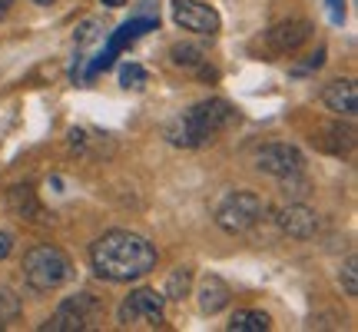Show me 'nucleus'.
<instances>
[{
    "mask_svg": "<svg viewBox=\"0 0 358 332\" xmlns=\"http://www.w3.org/2000/svg\"><path fill=\"white\" fill-rule=\"evenodd\" d=\"M173 20H176L182 30H189V34H203V37H213L219 34V13L203 4V0H173Z\"/></svg>",
    "mask_w": 358,
    "mask_h": 332,
    "instance_id": "8",
    "label": "nucleus"
},
{
    "mask_svg": "<svg viewBox=\"0 0 358 332\" xmlns=\"http://www.w3.org/2000/svg\"><path fill=\"white\" fill-rule=\"evenodd\" d=\"M146 77H150V74H146L140 64H123L120 67V83H123V87H143Z\"/></svg>",
    "mask_w": 358,
    "mask_h": 332,
    "instance_id": "20",
    "label": "nucleus"
},
{
    "mask_svg": "<svg viewBox=\"0 0 358 332\" xmlns=\"http://www.w3.org/2000/svg\"><path fill=\"white\" fill-rule=\"evenodd\" d=\"M10 7H13V0H0V17H3L7 11H10Z\"/></svg>",
    "mask_w": 358,
    "mask_h": 332,
    "instance_id": "24",
    "label": "nucleus"
},
{
    "mask_svg": "<svg viewBox=\"0 0 358 332\" xmlns=\"http://www.w3.org/2000/svg\"><path fill=\"white\" fill-rule=\"evenodd\" d=\"M256 170L275 179H285L295 173H306V156L292 143H268L256 153Z\"/></svg>",
    "mask_w": 358,
    "mask_h": 332,
    "instance_id": "7",
    "label": "nucleus"
},
{
    "mask_svg": "<svg viewBox=\"0 0 358 332\" xmlns=\"http://www.w3.org/2000/svg\"><path fill=\"white\" fill-rule=\"evenodd\" d=\"M262 216H266V203H262V196H256V193H249V190L229 193L216 206V226L232 233V236L256 230L259 223H262Z\"/></svg>",
    "mask_w": 358,
    "mask_h": 332,
    "instance_id": "4",
    "label": "nucleus"
},
{
    "mask_svg": "<svg viewBox=\"0 0 358 332\" xmlns=\"http://www.w3.org/2000/svg\"><path fill=\"white\" fill-rule=\"evenodd\" d=\"M275 226L285 236H292V240H312L319 233V213L312 206H306L302 200H292L289 206H282L275 213Z\"/></svg>",
    "mask_w": 358,
    "mask_h": 332,
    "instance_id": "9",
    "label": "nucleus"
},
{
    "mask_svg": "<svg viewBox=\"0 0 358 332\" xmlns=\"http://www.w3.org/2000/svg\"><path fill=\"white\" fill-rule=\"evenodd\" d=\"M103 4H106V7H123L127 0H103Z\"/></svg>",
    "mask_w": 358,
    "mask_h": 332,
    "instance_id": "25",
    "label": "nucleus"
},
{
    "mask_svg": "<svg viewBox=\"0 0 358 332\" xmlns=\"http://www.w3.org/2000/svg\"><path fill=\"white\" fill-rule=\"evenodd\" d=\"M338 282H342V289H345L348 299H358V259L355 256H348L342 272H338Z\"/></svg>",
    "mask_w": 358,
    "mask_h": 332,
    "instance_id": "19",
    "label": "nucleus"
},
{
    "mask_svg": "<svg viewBox=\"0 0 358 332\" xmlns=\"http://www.w3.org/2000/svg\"><path fill=\"white\" fill-rule=\"evenodd\" d=\"M272 326L262 309H236V316L229 319V332H266Z\"/></svg>",
    "mask_w": 358,
    "mask_h": 332,
    "instance_id": "16",
    "label": "nucleus"
},
{
    "mask_svg": "<svg viewBox=\"0 0 358 332\" xmlns=\"http://www.w3.org/2000/svg\"><path fill=\"white\" fill-rule=\"evenodd\" d=\"M116 322L120 326H163L166 322V296L156 293V289H136L129 293L123 303H120V312H116Z\"/></svg>",
    "mask_w": 358,
    "mask_h": 332,
    "instance_id": "6",
    "label": "nucleus"
},
{
    "mask_svg": "<svg viewBox=\"0 0 358 332\" xmlns=\"http://www.w3.org/2000/svg\"><path fill=\"white\" fill-rule=\"evenodd\" d=\"M7 209L24 223H47V209L37 200L34 186H10L7 190Z\"/></svg>",
    "mask_w": 358,
    "mask_h": 332,
    "instance_id": "13",
    "label": "nucleus"
},
{
    "mask_svg": "<svg viewBox=\"0 0 358 332\" xmlns=\"http://www.w3.org/2000/svg\"><path fill=\"white\" fill-rule=\"evenodd\" d=\"M319 133H322V137H312V140L319 143L325 153L342 156V153H352V146H355V130H352V127H342V123H329V127H322Z\"/></svg>",
    "mask_w": 358,
    "mask_h": 332,
    "instance_id": "15",
    "label": "nucleus"
},
{
    "mask_svg": "<svg viewBox=\"0 0 358 332\" xmlns=\"http://www.w3.org/2000/svg\"><path fill=\"white\" fill-rule=\"evenodd\" d=\"M10 253H13V236L0 230V259H7Z\"/></svg>",
    "mask_w": 358,
    "mask_h": 332,
    "instance_id": "23",
    "label": "nucleus"
},
{
    "mask_svg": "<svg viewBox=\"0 0 358 332\" xmlns=\"http://www.w3.org/2000/svg\"><path fill=\"white\" fill-rule=\"evenodd\" d=\"M196 299H199V309H203L206 316H216L222 309L232 303V289L226 279H219V276H203L199 279V289H196Z\"/></svg>",
    "mask_w": 358,
    "mask_h": 332,
    "instance_id": "14",
    "label": "nucleus"
},
{
    "mask_svg": "<svg viewBox=\"0 0 358 332\" xmlns=\"http://www.w3.org/2000/svg\"><path fill=\"white\" fill-rule=\"evenodd\" d=\"M73 279V263L60 246H34L24 256V282L34 293H53Z\"/></svg>",
    "mask_w": 358,
    "mask_h": 332,
    "instance_id": "3",
    "label": "nucleus"
},
{
    "mask_svg": "<svg viewBox=\"0 0 358 332\" xmlns=\"http://www.w3.org/2000/svg\"><path fill=\"white\" fill-rule=\"evenodd\" d=\"M0 329H3V322H0Z\"/></svg>",
    "mask_w": 358,
    "mask_h": 332,
    "instance_id": "27",
    "label": "nucleus"
},
{
    "mask_svg": "<svg viewBox=\"0 0 358 332\" xmlns=\"http://www.w3.org/2000/svg\"><path fill=\"white\" fill-rule=\"evenodd\" d=\"M192 293V269L189 266H179L173 276L166 279V289H163V296L166 299H173V303H182L186 296Z\"/></svg>",
    "mask_w": 358,
    "mask_h": 332,
    "instance_id": "17",
    "label": "nucleus"
},
{
    "mask_svg": "<svg viewBox=\"0 0 358 332\" xmlns=\"http://www.w3.org/2000/svg\"><path fill=\"white\" fill-rule=\"evenodd\" d=\"M34 4H40V7H47V4H53V0H34Z\"/></svg>",
    "mask_w": 358,
    "mask_h": 332,
    "instance_id": "26",
    "label": "nucleus"
},
{
    "mask_svg": "<svg viewBox=\"0 0 358 332\" xmlns=\"http://www.w3.org/2000/svg\"><path fill=\"white\" fill-rule=\"evenodd\" d=\"M325 57H329V50H325V47H319V50L312 53V57H308L306 64H295V67H292V74H295V77H306V74H315V70H322V67H325Z\"/></svg>",
    "mask_w": 358,
    "mask_h": 332,
    "instance_id": "21",
    "label": "nucleus"
},
{
    "mask_svg": "<svg viewBox=\"0 0 358 332\" xmlns=\"http://www.w3.org/2000/svg\"><path fill=\"white\" fill-rule=\"evenodd\" d=\"M156 246L133 230H110L90 246V269L106 282H136L156 269Z\"/></svg>",
    "mask_w": 358,
    "mask_h": 332,
    "instance_id": "1",
    "label": "nucleus"
},
{
    "mask_svg": "<svg viewBox=\"0 0 358 332\" xmlns=\"http://www.w3.org/2000/svg\"><path fill=\"white\" fill-rule=\"evenodd\" d=\"M100 316H103L100 299L93 293H77V296H70V299H64L57 306V312L40 329L43 332H87V329H96Z\"/></svg>",
    "mask_w": 358,
    "mask_h": 332,
    "instance_id": "5",
    "label": "nucleus"
},
{
    "mask_svg": "<svg viewBox=\"0 0 358 332\" xmlns=\"http://www.w3.org/2000/svg\"><path fill=\"white\" fill-rule=\"evenodd\" d=\"M322 103H325V110H332L335 116H352L358 113V87L355 80H332L329 87L322 90Z\"/></svg>",
    "mask_w": 358,
    "mask_h": 332,
    "instance_id": "12",
    "label": "nucleus"
},
{
    "mask_svg": "<svg viewBox=\"0 0 358 332\" xmlns=\"http://www.w3.org/2000/svg\"><path fill=\"white\" fill-rule=\"evenodd\" d=\"M312 24L308 20H282V24L266 30V47L272 53H295L312 40Z\"/></svg>",
    "mask_w": 358,
    "mask_h": 332,
    "instance_id": "10",
    "label": "nucleus"
},
{
    "mask_svg": "<svg viewBox=\"0 0 358 332\" xmlns=\"http://www.w3.org/2000/svg\"><path fill=\"white\" fill-rule=\"evenodd\" d=\"M329 17H332V24H342L345 20V0H329Z\"/></svg>",
    "mask_w": 358,
    "mask_h": 332,
    "instance_id": "22",
    "label": "nucleus"
},
{
    "mask_svg": "<svg viewBox=\"0 0 358 332\" xmlns=\"http://www.w3.org/2000/svg\"><path fill=\"white\" fill-rule=\"evenodd\" d=\"M156 24H159V20H153V17H143V20H129V24H123L120 30H116V37L110 40L106 53H103L100 60H93V67L87 70V77H96L100 70H106V67L113 64V57L123 50L127 43H133V40L140 37V34H146V30H156Z\"/></svg>",
    "mask_w": 358,
    "mask_h": 332,
    "instance_id": "11",
    "label": "nucleus"
},
{
    "mask_svg": "<svg viewBox=\"0 0 358 332\" xmlns=\"http://www.w3.org/2000/svg\"><path fill=\"white\" fill-rule=\"evenodd\" d=\"M169 57H173V64L176 67H189V70L203 64V50L192 47V43H176V47L169 50Z\"/></svg>",
    "mask_w": 358,
    "mask_h": 332,
    "instance_id": "18",
    "label": "nucleus"
},
{
    "mask_svg": "<svg viewBox=\"0 0 358 332\" xmlns=\"http://www.w3.org/2000/svg\"><path fill=\"white\" fill-rule=\"evenodd\" d=\"M239 120L236 106L226 100H199L192 103L189 110H182L179 116H173L166 123V143L182 146V150H199L209 146L222 130H229Z\"/></svg>",
    "mask_w": 358,
    "mask_h": 332,
    "instance_id": "2",
    "label": "nucleus"
}]
</instances>
